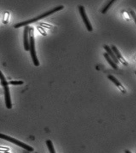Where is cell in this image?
I'll use <instances>...</instances> for the list:
<instances>
[{"instance_id": "7a4b0ae2", "label": "cell", "mask_w": 136, "mask_h": 153, "mask_svg": "<svg viewBox=\"0 0 136 153\" xmlns=\"http://www.w3.org/2000/svg\"><path fill=\"white\" fill-rule=\"evenodd\" d=\"M29 51L32 58L33 65L36 67L39 65V62L36 55V49H35V38L33 36V27H29Z\"/></svg>"}, {"instance_id": "5bb4252c", "label": "cell", "mask_w": 136, "mask_h": 153, "mask_svg": "<svg viewBox=\"0 0 136 153\" xmlns=\"http://www.w3.org/2000/svg\"><path fill=\"white\" fill-rule=\"evenodd\" d=\"M10 151V148L6 147H3V146H0V152H9Z\"/></svg>"}, {"instance_id": "e0dca14e", "label": "cell", "mask_w": 136, "mask_h": 153, "mask_svg": "<svg viewBox=\"0 0 136 153\" xmlns=\"http://www.w3.org/2000/svg\"><path fill=\"white\" fill-rule=\"evenodd\" d=\"M4 153H10L9 152H4Z\"/></svg>"}, {"instance_id": "ba28073f", "label": "cell", "mask_w": 136, "mask_h": 153, "mask_svg": "<svg viewBox=\"0 0 136 153\" xmlns=\"http://www.w3.org/2000/svg\"><path fill=\"white\" fill-rule=\"evenodd\" d=\"M104 48L105 51H106V53L108 54V55H109V56L112 59V60L117 65L119 64L120 63L119 61L117 60V58L116 57L114 53L112 51L110 46H109L107 45H104Z\"/></svg>"}, {"instance_id": "6da1fadb", "label": "cell", "mask_w": 136, "mask_h": 153, "mask_svg": "<svg viewBox=\"0 0 136 153\" xmlns=\"http://www.w3.org/2000/svg\"><path fill=\"white\" fill-rule=\"evenodd\" d=\"M63 9H64V6L63 5L58 6L57 7H54V9L48 11V12H45L43 14H41V15L39 16L38 17H35V18H34L33 19H30V20H28L21 22H19V23L16 24V25H14V28H19L22 27H25L27 26H28V25H29V24H31L32 23H33V22H37L38 20L43 19V18H44L45 17H48V16H50L51 14H53V13H54L57 12V11H59L60 10Z\"/></svg>"}, {"instance_id": "277c9868", "label": "cell", "mask_w": 136, "mask_h": 153, "mask_svg": "<svg viewBox=\"0 0 136 153\" xmlns=\"http://www.w3.org/2000/svg\"><path fill=\"white\" fill-rule=\"evenodd\" d=\"M78 9H79V13L80 14L81 18L82 19V20L84 22V23L86 26V28L88 31H93V27L91 26V22L89 20L86 14L85 9L84 6L79 5L78 6Z\"/></svg>"}, {"instance_id": "4fadbf2b", "label": "cell", "mask_w": 136, "mask_h": 153, "mask_svg": "<svg viewBox=\"0 0 136 153\" xmlns=\"http://www.w3.org/2000/svg\"><path fill=\"white\" fill-rule=\"evenodd\" d=\"M9 13L8 12H5L4 15V18H3V23L4 24H7L8 22L9 18Z\"/></svg>"}, {"instance_id": "7c38bea8", "label": "cell", "mask_w": 136, "mask_h": 153, "mask_svg": "<svg viewBox=\"0 0 136 153\" xmlns=\"http://www.w3.org/2000/svg\"><path fill=\"white\" fill-rule=\"evenodd\" d=\"M8 84L17 86V85H22L24 84V82L22 81H10L8 82Z\"/></svg>"}, {"instance_id": "9a60e30c", "label": "cell", "mask_w": 136, "mask_h": 153, "mask_svg": "<svg viewBox=\"0 0 136 153\" xmlns=\"http://www.w3.org/2000/svg\"><path fill=\"white\" fill-rule=\"evenodd\" d=\"M37 28H38V30L40 31V33H42V35H45V31H44V30H43V29L41 28V27H38Z\"/></svg>"}, {"instance_id": "52a82bcc", "label": "cell", "mask_w": 136, "mask_h": 153, "mask_svg": "<svg viewBox=\"0 0 136 153\" xmlns=\"http://www.w3.org/2000/svg\"><path fill=\"white\" fill-rule=\"evenodd\" d=\"M108 78V79L110 80L115 85V86H117V88L121 91L122 93H125L126 92V89L124 88V87L122 86V84L120 83V82L115 76H113L112 75H109Z\"/></svg>"}, {"instance_id": "8fae6325", "label": "cell", "mask_w": 136, "mask_h": 153, "mask_svg": "<svg viewBox=\"0 0 136 153\" xmlns=\"http://www.w3.org/2000/svg\"><path fill=\"white\" fill-rule=\"evenodd\" d=\"M115 1H110V2L109 3V4L106 5L105 6V7L103 9V10L102 11V13L103 14H105V13H106V12L108 11V10L110 8V7L112 5L113 3Z\"/></svg>"}, {"instance_id": "2e32d148", "label": "cell", "mask_w": 136, "mask_h": 153, "mask_svg": "<svg viewBox=\"0 0 136 153\" xmlns=\"http://www.w3.org/2000/svg\"><path fill=\"white\" fill-rule=\"evenodd\" d=\"M125 153H132L130 151H128V150H126V151H125Z\"/></svg>"}, {"instance_id": "5b68a950", "label": "cell", "mask_w": 136, "mask_h": 153, "mask_svg": "<svg viewBox=\"0 0 136 153\" xmlns=\"http://www.w3.org/2000/svg\"><path fill=\"white\" fill-rule=\"evenodd\" d=\"M29 26L25 27L24 31V49L26 51H29Z\"/></svg>"}, {"instance_id": "3957f363", "label": "cell", "mask_w": 136, "mask_h": 153, "mask_svg": "<svg viewBox=\"0 0 136 153\" xmlns=\"http://www.w3.org/2000/svg\"><path fill=\"white\" fill-rule=\"evenodd\" d=\"M0 139H2L11 142V143L16 145L17 146L21 147L22 148H24L25 149H26V151L30 152H32L34 151V149L31 146H29L28 145L22 143V141H19L16 139L13 138H12V137L9 136L5 135L4 134L0 133Z\"/></svg>"}, {"instance_id": "9c48e42d", "label": "cell", "mask_w": 136, "mask_h": 153, "mask_svg": "<svg viewBox=\"0 0 136 153\" xmlns=\"http://www.w3.org/2000/svg\"><path fill=\"white\" fill-rule=\"evenodd\" d=\"M103 55H104V56L105 57V59L108 61L109 64L111 67H112L114 69H118L119 67L117 66V65L112 60V59L109 56V55H108L106 53H104L103 54Z\"/></svg>"}, {"instance_id": "30bf717a", "label": "cell", "mask_w": 136, "mask_h": 153, "mask_svg": "<svg viewBox=\"0 0 136 153\" xmlns=\"http://www.w3.org/2000/svg\"><path fill=\"white\" fill-rule=\"evenodd\" d=\"M46 145L48 146V149L49 150L50 153H56L54 148V146L53 145L52 142L51 140H46Z\"/></svg>"}, {"instance_id": "8992f818", "label": "cell", "mask_w": 136, "mask_h": 153, "mask_svg": "<svg viewBox=\"0 0 136 153\" xmlns=\"http://www.w3.org/2000/svg\"><path fill=\"white\" fill-rule=\"evenodd\" d=\"M111 50L113 52V53H114L115 56L117 58V60H118L119 62H121L123 65H128V63L127 62V61L125 60L123 57L122 56L120 52L118 50V49H117L115 46H111Z\"/></svg>"}]
</instances>
